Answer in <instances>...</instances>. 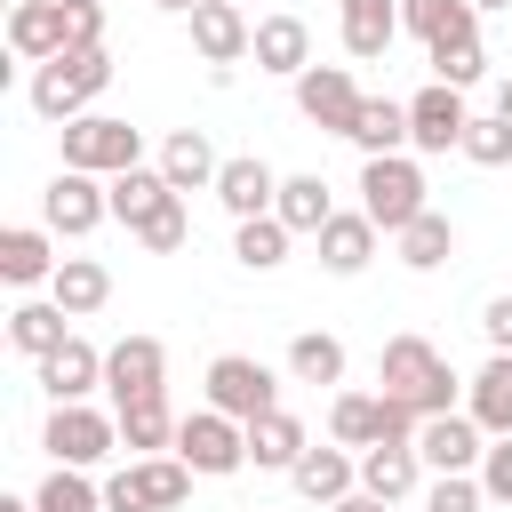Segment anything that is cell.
<instances>
[{
    "instance_id": "cell-1",
    "label": "cell",
    "mask_w": 512,
    "mask_h": 512,
    "mask_svg": "<svg viewBox=\"0 0 512 512\" xmlns=\"http://www.w3.org/2000/svg\"><path fill=\"white\" fill-rule=\"evenodd\" d=\"M376 392H392V400H408V408H424V416H440V408H456V392H464V376L440 360V344L432 336H392L384 344V360H376Z\"/></svg>"
},
{
    "instance_id": "cell-2",
    "label": "cell",
    "mask_w": 512,
    "mask_h": 512,
    "mask_svg": "<svg viewBox=\"0 0 512 512\" xmlns=\"http://www.w3.org/2000/svg\"><path fill=\"white\" fill-rule=\"evenodd\" d=\"M112 88V48H64V56H48V64H32V112L40 120H80V112H96V96Z\"/></svg>"
},
{
    "instance_id": "cell-3",
    "label": "cell",
    "mask_w": 512,
    "mask_h": 512,
    "mask_svg": "<svg viewBox=\"0 0 512 512\" xmlns=\"http://www.w3.org/2000/svg\"><path fill=\"white\" fill-rule=\"evenodd\" d=\"M432 184H424V160L416 152H376V160H360V208L376 216V232H408L432 200H424Z\"/></svg>"
},
{
    "instance_id": "cell-4",
    "label": "cell",
    "mask_w": 512,
    "mask_h": 512,
    "mask_svg": "<svg viewBox=\"0 0 512 512\" xmlns=\"http://www.w3.org/2000/svg\"><path fill=\"white\" fill-rule=\"evenodd\" d=\"M192 464L168 448V456H128L112 480H104V512H176L192 496Z\"/></svg>"
},
{
    "instance_id": "cell-5",
    "label": "cell",
    "mask_w": 512,
    "mask_h": 512,
    "mask_svg": "<svg viewBox=\"0 0 512 512\" xmlns=\"http://www.w3.org/2000/svg\"><path fill=\"white\" fill-rule=\"evenodd\" d=\"M56 144H64V168H88V176H120V168L144 160V128L112 120V112H80V120H64Z\"/></svg>"
},
{
    "instance_id": "cell-6",
    "label": "cell",
    "mask_w": 512,
    "mask_h": 512,
    "mask_svg": "<svg viewBox=\"0 0 512 512\" xmlns=\"http://www.w3.org/2000/svg\"><path fill=\"white\" fill-rule=\"evenodd\" d=\"M40 448H48L56 464L96 472V464L120 448V416H104V408H88V400H56V408H48V424H40Z\"/></svg>"
},
{
    "instance_id": "cell-7",
    "label": "cell",
    "mask_w": 512,
    "mask_h": 512,
    "mask_svg": "<svg viewBox=\"0 0 512 512\" xmlns=\"http://www.w3.org/2000/svg\"><path fill=\"white\" fill-rule=\"evenodd\" d=\"M176 456H184L200 480H232V472L248 464V424L224 416V408H192V416L176 424Z\"/></svg>"
},
{
    "instance_id": "cell-8",
    "label": "cell",
    "mask_w": 512,
    "mask_h": 512,
    "mask_svg": "<svg viewBox=\"0 0 512 512\" xmlns=\"http://www.w3.org/2000/svg\"><path fill=\"white\" fill-rule=\"evenodd\" d=\"M104 216H112V184H104V176H88V168H56V176H48L40 224H48L56 240H88Z\"/></svg>"
},
{
    "instance_id": "cell-9",
    "label": "cell",
    "mask_w": 512,
    "mask_h": 512,
    "mask_svg": "<svg viewBox=\"0 0 512 512\" xmlns=\"http://www.w3.org/2000/svg\"><path fill=\"white\" fill-rule=\"evenodd\" d=\"M208 408L256 424V416L280 408V376H272L264 360H248V352H216V360H208Z\"/></svg>"
},
{
    "instance_id": "cell-10",
    "label": "cell",
    "mask_w": 512,
    "mask_h": 512,
    "mask_svg": "<svg viewBox=\"0 0 512 512\" xmlns=\"http://www.w3.org/2000/svg\"><path fill=\"white\" fill-rule=\"evenodd\" d=\"M360 80H352V64H304L296 72V112L312 120V128H328V136H352V120H360Z\"/></svg>"
},
{
    "instance_id": "cell-11",
    "label": "cell",
    "mask_w": 512,
    "mask_h": 512,
    "mask_svg": "<svg viewBox=\"0 0 512 512\" xmlns=\"http://www.w3.org/2000/svg\"><path fill=\"white\" fill-rule=\"evenodd\" d=\"M464 128H472L464 88L432 80V88H416V96H408V152H456V144H464Z\"/></svg>"
},
{
    "instance_id": "cell-12",
    "label": "cell",
    "mask_w": 512,
    "mask_h": 512,
    "mask_svg": "<svg viewBox=\"0 0 512 512\" xmlns=\"http://www.w3.org/2000/svg\"><path fill=\"white\" fill-rule=\"evenodd\" d=\"M104 392H112V408H120V400H144V392H168V344H160V336H120V344H104Z\"/></svg>"
},
{
    "instance_id": "cell-13",
    "label": "cell",
    "mask_w": 512,
    "mask_h": 512,
    "mask_svg": "<svg viewBox=\"0 0 512 512\" xmlns=\"http://www.w3.org/2000/svg\"><path fill=\"white\" fill-rule=\"evenodd\" d=\"M416 456H424V472H480V456H488V432L472 424V408H440V416H424V432H416Z\"/></svg>"
},
{
    "instance_id": "cell-14",
    "label": "cell",
    "mask_w": 512,
    "mask_h": 512,
    "mask_svg": "<svg viewBox=\"0 0 512 512\" xmlns=\"http://www.w3.org/2000/svg\"><path fill=\"white\" fill-rule=\"evenodd\" d=\"M288 488L304 496V504H336V496H352L360 488V448H344V440H312L296 464H288Z\"/></svg>"
},
{
    "instance_id": "cell-15",
    "label": "cell",
    "mask_w": 512,
    "mask_h": 512,
    "mask_svg": "<svg viewBox=\"0 0 512 512\" xmlns=\"http://www.w3.org/2000/svg\"><path fill=\"white\" fill-rule=\"evenodd\" d=\"M312 248H320V272L360 280V272L376 264V216H368V208H336V216L312 232Z\"/></svg>"
},
{
    "instance_id": "cell-16",
    "label": "cell",
    "mask_w": 512,
    "mask_h": 512,
    "mask_svg": "<svg viewBox=\"0 0 512 512\" xmlns=\"http://www.w3.org/2000/svg\"><path fill=\"white\" fill-rule=\"evenodd\" d=\"M184 24H192L200 64H240V56L256 48V24H248V8H240V0H200Z\"/></svg>"
},
{
    "instance_id": "cell-17",
    "label": "cell",
    "mask_w": 512,
    "mask_h": 512,
    "mask_svg": "<svg viewBox=\"0 0 512 512\" xmlns=\"http://www.w3.org/2000/svg\"><path fill=\"white\" fill-rule=\"evenodd\" d=\"M336 40H344L352 64L392 56V40H400V0H336Z\"/></svg>"
},
{
    "instance_id": "cell-18",
    "label": "cell",
    "mask_w": 512,
    "mask_h": 512,
    "mask_svg": "<svg viewBox=\"0 0 512 512\" xmlns=\"http://www.w3.org/2000/svg\"><path fill=\"white\" fill-rule=\"evenodd\" d=\"M272 200H280V176H272L256 152H232V160L216 168V208H224L232 224H248V216H272Z\"/></svg>"
},
{
    "instance_id": "cell-19",
    "label": "cell",
    "mask_w": 512,
    "mask_h": 512,
    "mask_svg": "<svg viewBox=\"0 0 512 512\" xmlns=\"http://www.w3.org/2000/svg\"><path fill=\"white\" fill-rule=\"evenodd\" d=\"M32 376H40L48 400H88V392L104 384V352H96L88 336H64L48 360H32Z\"/></svg>"
},
{
    "instance_id": "cell-20",
    "label": "cell",
    "mask_w": 512,
    "mask_h": 512,
    "mask_svg": "<svg viewBox=\"0 0 512 512\" xmlns=\"http://www.w3.org/2000/svg\"><path fill=\"white\" fill-rule=\"evenodd\" d=\"M360 488L384 496V504H408V496L424 488V456H416V440H376V448H360Z\"/></svg>"
},
{
    "instance_id": "cell-21",
    "label": "cell",
    "mask_w": 512,
    "mask_h": 512,
    "mask_svg": "<svg viewBox=\"0 0 512 512\" xmlns=\"http://www.w3.org/2000/svg\"><path fill=\"white\" fill-rule=\"evenodd\" d=\"M56 232L48 224H8L0 232V280L8 288H40V280H56Z\"/></svg>"
},
{
    "instance_id": "cell-22",
    "label": "cell",
    "mask_w": 512,
    "mask_h": 512,
    "mask_svg": "<svg viewBox=\"0 0 512 512\" xmlns=\"http://www.w3.org/2000/svg\"><path fill=\"white\" fill-rule=\"evenodd\" d=\"M8 56H16V64L64 56V0H16V8H8Z\"/></svg>"
},
{
    "instance_id": "cell-23",
    "label": "cell",
    "mask_w": 512,
    "mask_h": 512,
    "mask_svg": "<svg viewBox=\"0 0 512 512\" xmlns=\"http://www.w3.org/2000/svg\"><path fill=\"white\" fill-rule=\"evenodd\" d=\"M112 416H120V448H128V456H168V448H176V424H184V416L168 408V392L120 400Z\"/></svg>"
},
{
    "instance_id": "cell-24",
    "label": "cell",
    "mask_w": 512,
    "mask_h": 512,
    "mask_svg": "<svg viewBox=\"0 0 512 512\" xmlns=\"http://www.w3.org/2000/svg\"><path fill=\"white\" fill-rule=\"evenodd\" d=\"M464 408H472V424L496 440V432H512V352H488L472 376H464Z\"/></svg>"
},
{
    "instance_id": "cell-25",
    "label": "cell",
    "mask_w": 512,
    "mask_h": 512,
    "mask_svg": "<svg viewBox=\"0 0 512 512\" xmlns=\"http://www.w3.org/2000/svg\"><path fill=\"white\" fill-rule=\"evenodd\" d=\"M248 56H256V72H272V80H296V72L312 64V24H304V16H264Z\"/></svg>"
},
{
    "instance_id": "cell-26",
    "label": "cell",
    "mask_w": 512,
    "mask_h": 512,
    "mask_svg": "<svg viewBox=\"0 0 512 512\" xmlns=\"http://www.w3.org/2000/svg\"><path fill=\"white\" fill-rule=\"evenodd\" d=\"M152 168H160L176 192H216V168H224V160H216V144H208L200 128H168V144H160Z\"/></svg>"
},
{
    "instance_id": "cell-27",
    "label": "cell",
    "mask_w": 512,
    "mask_h": 512,
    "mask_svg": "<svg viewBox=\"0 0 512 512\" xmlns=\"http://www.w3.org/2000/svg\"><path fill=\"white\" fill-rule=\"evenodd\" d=\"M400 32H416L424 48L480 40V8H472V0H400Z\"/></svg>"
},
{
    "instance_id": "cell-28",
    "label": "cell",
    "mask_w": 512,
    "mask_h": 512,
    "mask_svg": "<svg viewBox=\"0 0 512 512\" xmlns=\"http://www.w3.org/2000/svg\"><path fill=\"white\" fill-rule=\"evenodd\" d=\"M64 336H72V312H64L56 296H24V304L8 312V344H16L24 360H48Z\"/></svg>"
},
{
    "instance_id": "cell-29",
    "label": "cell",
    "mask_w": 512,
    "mask_h": 512,
    "mask_svg": "<svg viewBox=\"0 0 512 512\" xmlns=\"http://www.w3.org/2000/svg\"><path fill=\"white\" fill-rule=\"evenodd\" d=\"M304 448H312V432H304V416H288V408H272V416L248 424V464H256V472H288Z\"/></svg>"
},
{
    "instance_id": "cell-30",
    "label": "cell",
    "mask_w": 512,
    "mask_h": 512,
    "mask_svg": "<svg viewBox=\"0 0 512 512\" xmlns=\"http://www.w3.org/2000/svg\"><path fill=\"white\" fill-rule=\"evenodd\" d=\"M48 296H56L72 320H88V312H104V304H112V272H104L96 256H64V264H56V280H48Z\"/></svg>"
},
{
    "instance_id": "cell-31",
    "label": "cell",
    "mask_w": 512,
    "mask_h": 512,
    "mask_svg": "<svg viewBox=\"0 0 512 512\" xmlns=\"http://www.w3.org/2000/svg\"><path fill=\"white\" fill-rule=\"evenodd\" d=\"M104 184H112V224H128V232H136L160 200H176V184H168L160 168H144V160H136V168H120V176H104Z\"/></svg>"
},
{
    "instance_id": "cell-32",
    "label": "cell",
    "mask_w": 512,
    "mask_h": 512,
    "mask_svg": "<svg viewBox=\"0 0 512 512\" xmlns=\"http://www.w3.org/2000/svg\"><path fill=\"white\" fill-rule=\"evenodd\" d=\"M352 144H360V160H376V152H408V104H400V96H368L360 120H352Z\"/></svg>"
},
{
    "instance_id": "cell-33",
    "label": "cell",
    "mask_w": 512,
    "mask_h": 512,
    "mask_svg": "<svg viewBox=\"0 0 512 512\" xmlns=\"http://www.w3.org/2000/svg\"><path fill=\"white\" fill-rule=\"evenodd\" d=\"M272 216H280L296 240H312V232L336 216V200H328V184H320V176H280V200H272Z\"/></svg>"
},
{
    "instance_id": "cell-34",
    "label": "cell",
    "mask_w": 512,
    "mask_h": 512,
    "mask_svg": "<svg viewBox=\"0 0 512 512\" xmlns=\"http://www.w3.org/2000/svg\"><path fill=\"white\" fill-rule=\"evenodd\" d=\"M392 248H400V264H408V272H440V264L456 256V224H448L440 208H424L408 232H392Z\"/></svg>"
},
{
    "instance_id": "cell-35",
    "label": "cell",
    "mask_w": 512,
    "mask_h": 512,
    "mask_svg": "<svg viewBox=\"0 0 512 512\" xmlns=\"http://www.w3.org/2000/svg\"><path fill=\"white\" fill-rule=\"evenodd\" d=\"M288 224L280 216H248V224H232V256H240V272H280L288 264Z\"/></svg>"
},
{
    "instance_id": "cell-36",
    "label": "cell",
    "mask_w": 512,
    "mask_h": 512,
    "mask_svg": "<svg viewBox=\"0 0 512 512\" xmlns=\"http://www.w3.org/2000/svg\"><path fill=\"white\" fill-rule=\"evenodd\" d=\"M288 376H296V384H344V344H336L328 328L288 336Z\"/></svg>"
},
{
    "instance_id": "cell-37",
    "label": "cell",
    "mask_w": 512,
    "mask_h": 512,
    "mask_svg": "<svg viewBox=\"0 0 512 512\" xmlns=\"http://www.w3.org/2000/svg\"><path fill=\"white\" fill-rule=\"evenodd\" d=\"M32 512H104V480H88L80 464H56L32 488Z\"/></svg>"
},
{
    "instance_id": "cell-38",
    "label": "cell",
    "mask_w": 512,
    "mask_h": 512,
    "mask_svg": "<svg viewBox=\"0 0 512 512\" xmlns=\"http://www.w3.org/2000/svg\"><path fill=\"white\" fill-rule=\"evenodd\" d=\"M376 416H384V392H336V400H328V440L376 448Z\"/></svg>"
},
{
    "instance_id": "cell-39",
    "label": "cell",
    "mask_w": 512,
    "mask_h": 512,
    "mask_svg": "<svg viewBox=\"0 0 512 512\" xmlns=\"http://www.w3.org/2000/svg\"><path fill=\"white\" fill-rule=\"evenodd\" d=\"M472 168H512V120L504 112H472V128H464V144H456Z\"/></svg>"
},
{
    "instance_id": "cell-40",
    "label": "cell",
    "mask_w": 512,
    "mask_h": 512,
    "mask_svg": "<svg viewBox=\"0 0 512 512\" xmlns=\"http://www.w3.org/2000/svg\"><path fill=\"white\" fill-rule=\"evenodd\" d=\"M128 240H136V248H152V256H176V248L192 240V216H184V192H176V200H160V208H152V216H144V224H136Z\"/></svg>"
},
{
    "instance_id": "cell-41",
    "label": "cell",
    "mask_w": 512,
    "mask_h": 512,
    "mask_svg": "<svg viewBox=\"0 0 512 512\" xmlns=\"http://www.w3.org/2000/svg\"><path fill=\"white\" fill-rule=\"evenodd\" d=\"M424 56H432V80H448V88L488 80V48L480 40H448V48H424Z\"/></svg>"
},
{
    "instance_id": "cell-42",
    "label": "cell",
    "mask_w": 512,
    "mask_h": 512,
    "mask_svg": "<svg viewBox=\"0 0 512 512\" xmlns=\"http://www.w3.org/2000/svg\"><path fill=\"white\" fill-rule=\"evenodd\" d=\"M480 504H488L480 472H432L424 480V512H480Z\"/></svg>"
},
{
    "instance_id": "cell-43",
    "label": "cell",
    "mask_w": 512,
    "mask_h": 512,
    "mask_svg": "<svg viewBox=\"0 0 512 512\" xmlns=\"http://www.w3.org/2000/svg\"><path fill=\"white\" fill-rule=\"evenodd\" d=\"M64 48H104V0H64Z\"/></svg>"
},
{
    "instance_id": "cell-44",
    "label": "cell",
    "mask_w": 512,
    "mask_h": 512,
    "mask_svg": "<svg viewBox=\"0 0 512 512\" xmlns=\"http://www.w3.org/2000/svg\"><path fill=\"white\" fill-rule=\"evenodd\" d=\"M480 488H488V504H512V432L488 440V456H480Z\"/></svg>"
},
{
    "instance_id": "cell-45",
    "label": "cell",
    "mask_w": 512,
    "mask_h": 512,
    "mask_svg": "<svg viewBox=\"0 0 512 512\" xmlns=\"http://www.w3.org/2000/svg\"><path fill=\"white\" fill-rule=\"evenodd\" d=\"M480 336H488V352H512V296L480 304Z\"/></svg>"
},
{
    "instance_id": "cell-46",
    "label": "cell",
    "mask_w": 512,
    "mask_h": 512,
    "mask_svg": "<svg viewBox=\"0 0 512 512\" xmlns=\"http://www.w3.org/2000/svg\"><path fill=\"white\" fill-rule=\"evenodd\" d=\"M328 512H400V504H384V496H368V488H352V496H336Z\"/></svg>"
},
{
    "instance_id": "cell-47",
    "label": "cell",
    "mask_w": 512,
    "mask_h": 512,
    "mask_svg": "<svg viewBox=\"0 0 512 512\" xmlns=\"http://www.w3.org/2000/svg\"><path fill=\"white\" fill-rule=\"evenodd\" d=\"M496 112H504V120H512V72H504V80H496Z\"/></svg>"
},
{
    "instance_id": "cell-48",
    "label": "cell",
    "mask_w": 512,
    "mask_h": 512,
    "mask_svg": "<svg viewBox=\"0 0 512 512\" xmlns=\"http://www.w3.org/2000/svg\"><path fill=\"white\" fill-rule=\"evenodd\" d=\"M152 8H168V16H192V8H200V0H152Z\"/></svg>"
},
{
    "instance_id": "cell-49",
    "label": "cell",
    "mask_w": 512,
    "mask_h": 512,
    "mask_svg": "<svg viewBox=\"0 0 512 512\" xmlns=\"http://www.w3.org/2000/svg\"><path fill=\"white\" fill-rule=\"evenodd\" d=\"M0 512H32V496H0Z\"/></svg>"
},
{
    "instance_id": "cell-50",
    "label": "cell",
    "mask_w": 512,
    "mask_h": 512,
    "mask_svg": "<svg viewBox=\"0 0 512 512\" xmlns=\"http://www.w3.org/2000/svg\"><path fill=\"white\" fill-rule=\"evenodd\" d=\"M472 8H480V16H488V8H512V0H472Z\"/></svg>"
},
{
    "instance_id": "cell-51",
    "label": "cell",
    "mask_w": 512,
    "mask_h": 512,
    "mask_svg": "<svg viewBox=\"0 0 512 512\" xmlns=\"http://www.w3.org/2000/svg\"><path fill=\"white\" fill-rule=\"evenodd\" d=\"M240 8H248V0H240Z\"/></svg>"
}]
</instances>
